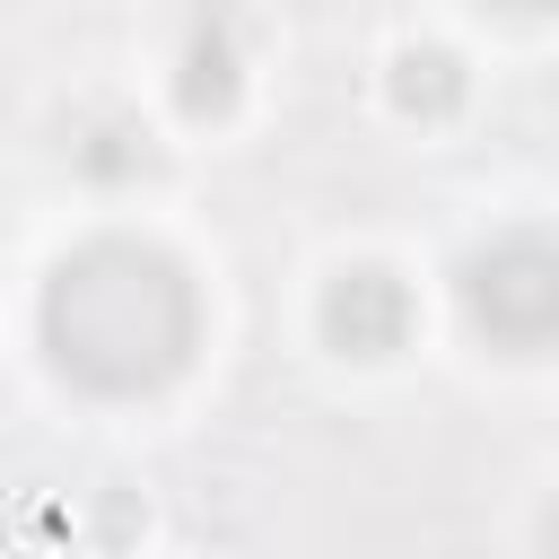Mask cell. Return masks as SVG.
<instances>
[{
	"instance_id": "cell-7",
	"label": "cell",
	"mask_w": 559,
	"mask_h": 559,
	"mask_svg": "<svg viewBox=\"0 0 559 559\" xmlns=\"http://www.w3.org/2000/svg\"><path fill=\"white\" fill-rule=\"evenodd\" d=\"M542 550H550V559H559V507H550V515H542Z\"/></svg>"
},
{
	"instance_id": "cell-4",
	"label": "cell",
	"mask_w": 559,
	"mask_h": 559,
	"mask_svg": "<svg viewBox=\"0 0 559 559\" xmlns=\"http://www.w3.org/2000/svg\"><path fill=\"white\" fill-rule=\"evenodd\" d=\"M175 96H183V114H227V105H236V35H227L218 17H201V26L183 35Z\"/></svg>"
},
{
	"instance_id": "cell-3",
	"label": "cell",
	"mask_w": 559,
	"mask_h": 559,
	"mask_svg": "<svg viewBox=\"0 0 559 559\" xmlns=\"http://www.w3.org/2000/svg\"><path fill=\"white\" fill-rule=\"evenodd\" d=\"M411 332V288L384 271V262H349L332 288H323V341L341 358H393Z\"/></svg>"
},
{
	"instance_id": "cell-1",
	"label": "cell",
	"mask_w": 559,
	"mask_h": 559,
	"mask_svg": "<svg viewBox=\"0 0 559 559\" xmlns=\"http://www.w3.org/2000/svg\"><path fill=\"white\" fill-rule=\"evenodd\" d=\"M35 323H44V358L79 393L140 402L192 367L201 297H192L175 253H157L140 236H96V245L52 262Z\"/></svg>"
},
{
	"instance_id": "cell-5",
	"label": "cell",
	"mask_w": 559,
	"mask_h": 559,
	"mask_svg": "<svg viewBox=\"0 0 559 559\" xmlns=\"http://www.w3.org/2000/svg\"><path fill=\"white\" fill-rule=\"evenodd\" d=\"M393 105L402 114H454L463 105V70H454V52H437V44H411L402 61H393Z\"/></svg>"
},
{
	"instance_id": "cell-6",
	"label": "cell",
	"mask_w": 559,
	"mask_h": 559,
	"mask_svg": "<svg viewBox=\"0 0 559 559\" xmlns=\"http://www.w3.org/2000/svg\"><path fill=\"white\" fill-rule=\"evenodd\" d=\"M70 157H79V175L122 183V175H140V166H148V131H140V122H122V114H105L87 140H70Z\"/></svg>"
},
{
	"instance_id": "cell-2",
	"label": "cell",
	"mask_w": 559,
	"mask_h": 559,
	"mask_svg": "<svg viewBox=\"0 0 559 559\" xmlns=\"http://www.w3.org/2000/svg\"><path fill=\"white\" fill-rule=\"evenodd\" d=\"M463 297V323L489 341V349H559V236L550 227H515L498 245H480L454 280Z\"/></svg>"
}]
</instances>
